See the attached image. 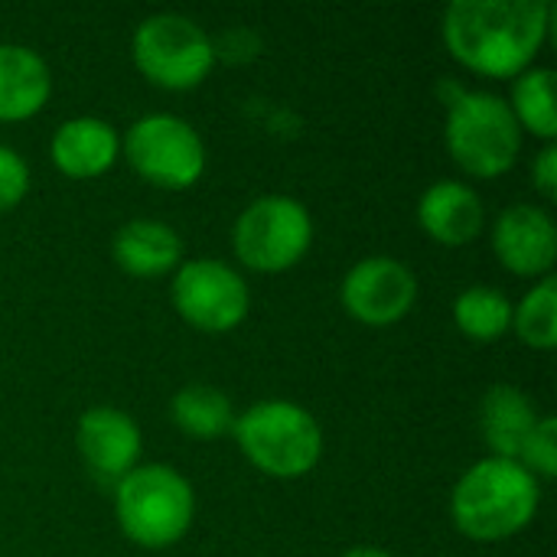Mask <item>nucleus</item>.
<instances>
[{
	"label": "nucleus",
	"instance_id": "nucleus-9",
	"mask_svg": "<svg viewBox=\"0 0 557 557\" xmlns=\"http://www.w3.org/2000/svg\"><path fill=\"white\" fill-rule=\"evenodd\" d=\"M173 307L189 326L202 333H228L248 317L251 294L235 268L215 258H199L176 268Z\"/></svg>",
	"mask_w": 557,
	"mask_h": 557
},
{
	"label": "nucleus",
	"instance_id": "nucleus-14",
	"mask_svg": "<svg viewBox=\"0 0 557 557\" xmlns=\"http://www.w3.org/2000/svg\"><path fill=\"white\" fill-rule=\"evenodd\" d=\"M121 140L114 127L101 117H72L65 121L49 144V157L59 173L72 180H95L108 173L117 160Z\"/></svg>",
	"mask_w": 557,
	"mask_h": 557
},
{
	"label": "nucleus",
	"instance_id": "nucleus-12",
	"mask_svg": "<svg viewBox=\"0 0 557 557\" xmlns=\"http://www.w3.org/2000/svg\"><path fill=\"white\" fill-rule=\"evenodd\" d=\"M75 444L95 476L117 483L137 467L140 428L117 408H91L78 418Z\"/></svg>",
	"mask_w": 557,
	"mask_h": 557
},
{
	"label": "nucleus",
	"instance_id": "nucleus-23",
	"mask_svg": "<svg viewBox=\"0 0 557 557\" xmlns=\"http://www.w3.org/2000/svg\"><path fill=\"white\" fill-rule=\"evenodd\" d=\"M29 189V166L26 160L13 150L0 144V212H10L23 202Z\"/></svg>",
	"mask_w": 557,
	"mask_h": 557
},
{
	"label": "nucleus",
	"instance_id": "nucleus-25",
	"mask_svg": "<svg viewBox=\"0 0 557 557\" xmlns=\"http://www.w3.org/2000/svg\"><path fill=\"white\" fill-rule=\"evenodd\" d=\"M343 557H392V555H388V552H382V548H369V545H362V548L346 552Z\"/></svg>",
	"mask_w": 557,
	"mask_h": 557
},
{
	"label": "nucleus",
	"instance_id": "nucleus-11",
	"mask_svg": "<svg viewBox=\"0 0 557 557\" xmlns=\"http://www.w3.org/2000/svg\"><path fill=\"white\" fill-rule=\"evenodd\" d=\"M493 251L499 264L519 277L548 274L557 258L555 219L539 206H509L493 225Z\"/></svg>",
	"mask_w": 557,
	"mask_h": 557
},
{
	"label": "nucleus",
	"instance_id": "nucleus-8",
	"mask_svg": "<svg viewBox=\"0 0 557 557\" xmlns=\"http://www.w3.org/2000/svg\"><path fill=\"white\" fill-rule=\"evenodd\" d=\"M127 163L160 189H189L206 170V147L196 127L176 114H147L127 127Z\"/></svg>",
	"mask_w": 557,
	"mask_h": 557
},
{
	"label": "nucleus",
	"instance_id": "nucleus-24",
	"mask_svg": "<svg viewBox=\"0 0 557 557\" xmlns=\"http://www.w3.org/2000/svg\"><path fill=\"white\" fill-rule=\"evenodd\" d=\"M532 176H535V186H539V193H542L545 199H555L557 196V147L555 144H548V147L539 153Z\"/></svg>",
	"mask_w": 557,
	"mask_h": 557
},
{
	"label": "nucleus",
	"instance_id": "nucleus-2",
	"mask_svg": "<svg viewBox=\"0 0 557 557\" xmlns=\"http://www.w3.org/2000/svg\"><path fill=\"white\" fill-rule=\"evenodd\" d=\"M539 499V480L522 463L486 457L460 476L450 512L467 539L503 542L535 519Z\"/></svg>",
	"mask_w": 557,
	"mask_h": 557
},
{
	"label": "nucleus",
	"instance_id": "nucleus-17",
	"mask_svg": "<svg viewBox=\"0 0 557 557\" xmlns=\"http://www.w3.org/2000/svg\"><path fill=\"white\" fill-rule=\"evenodd\" d=\"M114 261L121 271L134 277H160L173 268H180L183 242L180 235L157 219H134L114 235Z\"/></svg>",
	"mask_w": 557,
	"mask_h": 557
},
{
	"label": "nucleus",
	"instance_id": "nucleus-13",
	"mask_svg": "<svg viewBox=\"0 0 557 557\" xmlns=\"http://www.w3.org/2000/svg\"><path fill=\"white\" fill-rule=\"evenodd\" d=\"M483 219H486L483 199L467 183L437 180L418 199V222H421V228L434 242L450 245V248L470 245L483 232Z\"/></svg>",
	"mask_w": 557,
	"mask_h": 557
},
{
	"label": "nucleus",
	"instance_id": "nucleus-19",
	"mask_svg": "<svg viewBox=\"0 0 557 557\" xmlns=\"http://www.w3.org/2000/svg\"><path fill=\"white\" fill-rule=\"evenodd\" d=\"M512 114L519 127L532 131L542 140L557 137V111H555V72L552 69H525L512 85Z\"/></svg>",
	"mask_w": 557,
	"mask_h": 557
},
{
	"label": "nucleus",
	"instance_id": "nucleus-5",
	"mask_svg": "<svg viewBox=\"0 0 557 557\" xmlns=\"http://www.w3.org/2000/svg\"><path fill=\"white\" fill-rule=\"evenodd\" d=\"M242 454L268 476H307L323 457V431L317 418L294 401H258L235 418Z\"/></svg>",
	"mask_w": 557,
	"mask_h": 557
},
{
	"label": "nucleus",
	"instance_id": "nucleus-15",
	"mask_svg": "<svg viewBox=\"0 0 557 557\" xmlns=\"http://www.w3.org/2000/svg\"><path fill=\"white\" fill-rule=\"evenodd\" d=\"M52 78L42 55L29 46H0V121H26L49 101Z\"/></svg>",
	"mask_w": 557,
	"mask_h": 557
},
{
	"label": "nucleus",
	"instance_id": "nucleus-22",
	"mask_svg": "<svg viewBox=\"0 0 557 557\" xmlns=\"http://www.w3.org/2000/svg\"><path fill=\"white\" fill-rule=\"evenodd\" d=\"M516 463H522L535 480L539 476H545V480H552L557 473V421L555 418H539V424H535V431L529 434V441H525V447H522V454H519V460Z\"/></svg>",
	"mask_w": 557,
	"mask_h": 557
},
{
	"label": "nucleus",
	"instance_id": "nucleus-4",
	"mask_svg": "<svg viewBox=\"0 0 557 557\" xmlns=\"http://www.w3.org/2000/svg\"><path fill=\"white\" fill-rule=\"evenodd\" d=\"M114 509L124 535L140 548H170L176 545L196 512L193 486L173 467H134L114 490Z\"/></svg>",
	"mask_w": 557,
	"mask_h": 557
},
{
	"label": "nucleus",
	"instance_id": "nucleus-20",
	"mask_svg": "<svg viewBox=\"0 0 557 557\" xmlns=\"http://www.w3.org/2000/svg\"><path fill=\"white\" fill-rule=\"evenodd\" d=\"M454 320L460 333L476 343H496L512 326V300L493 287H470L454 304Z\"/></svg>",
	"mask_w": 557,
	"mask_h": 557
},
{
	"label": "nucleus",
	"instance_id": "nucleus-18",
	"mask_svg": "<svg viewBox=\"0 0 557 557\" xmlns=\"http://www.w3.org/2000/svg\"><path fill=\"white\" fill-rule=\"evenodd\" d=\"M173 421L186 437L212 441L235 428V408L228 395L212 385H186L173 398Z\"/></svg>",
	"mask_w": 557,
	"mask_h": 557
},
{
	"label": "nucleus",
	"instance_id": "nucleus-7",
	"mask_svg": "<svg viewBox=\"0 0 557 557\" xmlns=\"http://www.w3.org/2000/svg\"><path fill=\"white\" fill-rule=\"evenodd\" d=\"M313 242V219L304 202L290 196L255 199L232 228V248L238 261L261 274H281L294 268Z\"/></svg>",
	"mask_w": 557,
	"mask_h": 557
},
{
	"label": "nucleus",
	"instance_id": "nucleus-21",
	"mask_svg": "<svg viewBox=\"0 0 557 557\" xmlns=\"http://www.w3.org/2000/svg\"><path fill=\"white\" fill-rule=\"evenodd\" d=\"M512 326L519 339L532 349L557 346V281L548 274L539 281L519 307H512Z\"/></svg>",
	"mask_w": 557,
	"mask_h": 557
},
{
	"label": "nucleus",
	"instance_id": "nucleus-16",
	"mask_svg": "<svg viewBox=\"0 0 557 557\" xmlns=\"http://www.w3.org/2000/svg\"><path fill=\"white\" fill-rule=\"evenodd\" d=\"M539 424V411L532 398L516 385H493L480 405L483 437L499 460H519L529 434Z\"/></svg>",
	"mask_w": 557,
	"mask_h": 557
},
{
	"label": "nucleus",
	"instance_id": "nucleus-1",
	"mask_svg": "<svg viewBox=\"0 0 557 557\" xmlns=\"http://www.w3.org/2000/svg\"><path fill=\"white\" fill-rule=\"evenodd\" d=\"M552 3L545 0H454L444 10V46L470 72L519 78L545 46Z\"/></svg>",
	"mask_w": 557,
	"mask_h": 557
},
{
	"label": "nucleus",
	"instance_id": "nucleus-10",
	"mask_svg": "<svg viewBox=\"0 0 557 557\" xmlns=\"http://www.w3.org/2000/svg\"><path fill=\"white\" fill-rule=\"evenodd\" d=\"M339 300L352 320L366 326H392L411 313L418 300V281L401 261L375 255L362 258L343 277Z\"/></svg>",
	"mask_w": 557,
	"mask_h": 557
},
{
	"label": "nucleus",
	"instance_id": "nucleus-3",
	"mask_svg": "<svg viewBox=\"0 0 557 557\" xmlns=\"http://www.w3.org/2000/svg\"><path fill=\"white\" fill-rule=\"evenodd\" d=\"M444 140L460 170L476 180H496L512 170L522 153V127L509 101L493 91H463L457 85H444Z\"/></svg>",
	"mask_w": 557,
	"mask_h": 557
},
{
	"label": "nucleus",
	"instance_id": "nucleus-6",
	"mask_svg": "<svg viewBox=\"0 0 557 557\" xmlns=\"http://www.w3.org/2000/svg\"><path fill=\"white\" fill-rule=\"evenodd\" d=\"M134 62L160 88H196L215 65V42L183 13H157L134 33Z\"/></svg>",
	"mask_w": 557,
	"mask_h": 557
}]
</instances>
